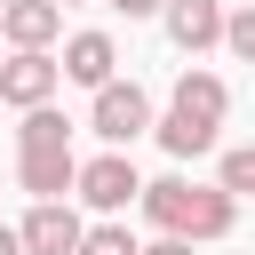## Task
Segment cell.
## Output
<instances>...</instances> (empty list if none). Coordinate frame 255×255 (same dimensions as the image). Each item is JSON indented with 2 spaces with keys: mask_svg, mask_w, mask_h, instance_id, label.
Listing matches in <instances>:
<instances>
[{
  "mask_svg": "<svg viewBox=\"0 0 255 255\" xmlns=\"http://www.w3.org/2000/svg\"><path fill=\"white\" fill-rule=\"evenodd\" d=\"M223 48H231V56H239V64H255V0H247V8H231V16H223Z\"/></svg>",
  "mask_w": 255,
  "mask_h": 255,
  "instance_id": "4fadbf2b",
  "label": "cell"
},
{
  "mask_svg": "<svg viewBox=\"0 0 255 255\" xmlns=\"http://www.w3.org/2000/svg\"><path fill=\"white\" fill-rule=\"evenodd\" d=\"M112 8H120V16H159L167 0H112Z\"/></svg>",
  "mask_w": 255,
  "mask_h": 255,
  "instance_id": "2e32d148",
  "label": "cell"
},
{
  "mask_svg": "<svg viewBox=\"0 0 255 255\" xmlns=\"http://www.w3.org/2000/svg\"><path fill=\"white\" fill-rule=\"evenodd\" d=\"M143 215L159 223V231H175V239H231V223H239V191H223V183H191V175H159V183H143Z\"/></svg>",
  "mask_w": 255,
  "mask_h": 255,
  "instance_id": "6da1fadb",
  "label": "cell"
},
{
  "mask_svg": "<svg viewBox=\"0 0 255 255\" xmlns=\"http://www.w3.org/2000/svg\"><path fill=\"white\" fill-rule=\"evenodd\" d=\"M112 64H120L112 32H72V40H64V80H80V88H104V80H112Z\"/></svg>",
  "mask_w": 255,
  "mask_h": 255,
  "instance_id": "30bf717a",
  "label": "cell"
},
{
  "mask_svg": "<svg viewBox=\"0 0 255 255\" xmlns=\"http://www.w3.org/2000/svg\"><path fill=\"white\" fill-rule=\"evenodd\" d=\"M80 255H143V247L128 239V223H88V239H80Z\"/></svg>",
  "mask_w": 255,
  "mask_h": 255,
  "instance_id": "5bb4252c",
  "label": "cell"
},
{
  "mask_svg": "<svg viewBox=\"0 0 255 255\" xmlns=\"http://www.w3.org/2000/svg\"><path fill=\"white\" fill-rule=\"evenodd\" d=\"M56 80H64V64H56L48 48H16V56L0 64V104L32 112V104H48V96H56Z\"/></svg>",
  "mask_w": 255,
  "mask_h": 255,
  "instance_id": "5b68a950",
  "label": "cell"
},
{
  "mask_svg": "<svg viewBox=\"0 0 255 255\" xmlns=\"http://www.w3.org/2000/svg\"><path fill=\"white\" fill-rule=\"evenodd\" d=\"M40 143H72V120H64L56 104H32L24 128H16V151H40Z\"/></svg>",
  "mask_w": 255,
  "mask_h": 255,
  "instance_id": "8fae6325",
  "label": "cell"
},
{
  "mask_svg": "<svg viewBox=\"0 0 255 255\" xmlns=\"http://www.w3.org/2000/svg\"><path fill=\"white\" fill-rule=\"evenodd\" d=\"M0 255H24V231L16 223H0Z\"/></svg>",
  "mask_w": 255,
  "mask_h": 255,
  "instance_id": "e0dca14e",
  "label": "cell"
},
{
  "mask_svg": "<svg viewBox=\"0 0 255 255\" xmlns=\"http://www.w3.org/2000/svg\"><path fill=\"white\" fill-rule=\"evenodd\" d=\"M64 8H72V0H64Z\"/></svg>",
  "mask_w": 255,
  "mask_h": 255,
  "instance_id": "ac0fdd59",
  "label": "cell"
},
{
  "mask_svg": "<svg viewBox=\"0 0 255 255\" xmlns=\"http://www.w3.org/2000/svg\"><path fill=\"white\" fill-rule=\"evenodd\" d=\"M16 231H24V255H80V239H88L72 199H32V215Z\"/></svg>",
  "mask_w": 255,
  "mask_h": 255,
  "instance_id": "277c9868",
  "label": "cell"
},
{
  "mask_svg": "<svg viewBox=\"0 0 255 255\" xmlns=\"http://www.w3.org/2000/svg\"><path fill=\"white\" fill-rule=\"evenodd\" d=\"M215 183L247 199V191H255V143H239V151H223V167H215Z\"/></svg>",
  "mask_w": 255,
  "mask_h": 255,
  "instance_id": "7c38bea8",
  "label": "cell"
},
{
  "mask_svg": "<svg viewBox=\"0 0 255 255\" xmlns=\"http://www.w3.org/2000/svg\"><path fill=\"white\" fill-rule=\"evenodd\" d=\"M143 255H191V239H175V231H159V239H151Z\"/></svg>",
  "mask_w": 255,
  "mask_h": 255,
  "instance_id": "9a60e30c",
  "label": "cell"
},
{
  "mask_svg": "<svg viewBox=\"0 0 255 255\" xmlns=\"http://www.w3.org/2000/svg\"><path fill=\"white\" fill-rule=\"evenodd\" d=\"M80 199L96 215H120L128 199H143V175L128 167V151H104V159H80Z\"/></svg>",
  "mask_w": 255,
  "mask_h": 255,
  "instance_id": "8992f818",
  "label": "cell"
},
{
  "mask_svg": "<svg viewBox=\"0 0 255 255\" xmlns=\"http://www.w3.org/2000/svg\"><path fill=\"white\" fill-rule=\"evenodd\" d=\"M159 16H167V40H175L183 56H199V48H223V0H167Z\"/></svg>",
  "mask_w": 255,
  "mask_h": 255,
  "instance_id": "ba28073f",
  "label": "cell"
},
{
  "mask_svg": "<svg viewBox=\"0 0 255 255\" xmlns=\"http://www.w3.org/2000/svg\"><path fill=\"white\" fill-rule=\"evenodd\" d=\"M223 112H231V88H223L215 72H183L175 96H167V120H151V135H159L175 159H199V151H215Z\"/></svg>",
  "mask_w": 255,
  "mask_h": 255,
  "instance_id": "7a4b0ae2",
  "label": "cell"
},
{
  "mask_svg": "<svg viewBox=\"0 0 255 255\" xmlns=\"http://www.w3.org/2000/svg\"><path fill=\"white\" fill-rule=\"evenodd\" d=\"M16 183H24L32 199H72V191H80V159H72V143L16 151Z\"/></svg>",
  "mask_w": 255,
  "mask_h": 255,
  "instance_id": "52a82bcc",
  "label": "cell"
},
{
  "mask_svg": "<svg viewBox=\"0 0 255 255\" xmlns=\"http://www.w3.org/2000/svg\"><path fill=\"white\" fill-rule=\"evenodd\" d=\"M64 32V0H0V40L8 48H48Z\"/></svg>",
  "mask_w": 255,
  "mask_h": 255,
  "instance_id": "9c48e42d",
  "label": "cell"
},
{
  "mask_svg": "<svg viewBox=\"0 0 255 255\" xmlns=\"http://www.w3.org/2000/svg\"><path fill=\"white\" fill-rule=\"evenodd\" d=\"M88 128H96L104 143H135V135L151 128V96H143L135 80H104V88H96V112H88Z\"/></svg>",
  "mask_w": 255,
  "mask_h": 255,
  "instance_id": "3957f363",
  "label": "cell"
}]
</instances>
